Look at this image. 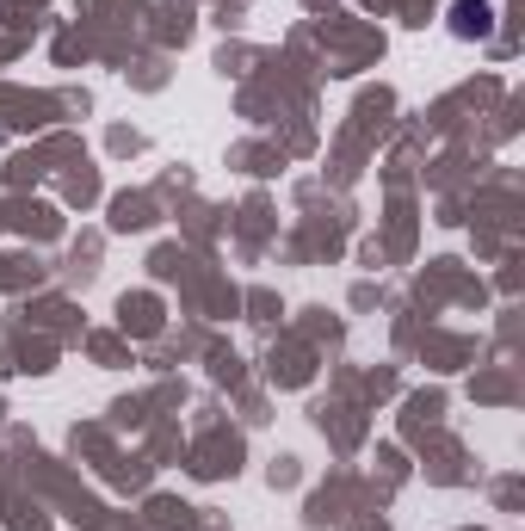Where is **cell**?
Here are the masks:
<instances>
[{
	"label": "cell",
	"mask_w": 525,
	"mask_h": 531,
	"mask_svg": "<svg viewBox=\"0 0 525 531\" xmlns=\"http://www.w3.org/2000/svg\"><path fill=\"white\" fill-rule=\"evenodd\" d=\"M457 37H476V32H489V6H476V0H463V6H457Z\"/></svg>",
	"instance_id": "1"
}]
</instances>
